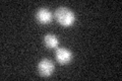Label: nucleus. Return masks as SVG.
Returning a JSON list of instances; mask_svg holds the SVG:
<instances>
[{"instance_id":"20e7f679","label":"nucleus","mask_w":122,"mask_h":81,"mask_svg":"<svg viewBox=\"0 0 122 81\" xmlns=\"http://www.w3.org/2000/svg\"><path fill=\"white\" fill-rule=\"evenodd\" d=\"M36 18L37 20L40 22L42 24H50L53 19V15L51 13V11L45 8V7H42L39 10L37 11V14H36Z\"/></svg>"},{"instance_id":"f257e3e1","label":"nucleus","mask_w":122,"mask_h":81,"mask_svg":"<svg viewBox=\"0 0 122 81\" xmlns=\"http://www.w3.org/2000/svg\"><path fill=\"white\" fill-rule=\"evenodd\" d=\"M57 21L63 26H71L75 21V15L67 7H58L55 11Z\"/></svg>"},{"instance_id":"7ed1b4c3","label":"nucleus","mask_w":122,"mask_h":81,"mask_svg":"<svg viewBox=\"0 0 122 81\" xmlns=\"http://www.w3.org/2000/svg\"><path fill=\"white\" fill-rule=\"evenodd\" d=\"M56 59L61 65H65L71 61L72 53L66 48H58L56 51Z\"/></svg>"},{"instance_id":"39448f33","label":"nucleus","mask_w":122,"mask_h":81,"mask_svg":"<svg viewBox=\"0 0 122 81\" xmlns=\"http://www.w3.org/2000/svg\"><path fill=\"white\" fill-rule=\"evenodd\" d=\"M44 44L48 49H56L58 47L59 41L56 36L49 33V34H46L44 38Z\"/></svg>"},{"instance_id":"f03ea898","label":"nucleus","mask_w":122,"mask_h":81,"mask_svg":"<svg viewBox=\"0 0 122 81\" xmlns=\"http://www.w3.org/2000/svg\"><path fill=\"white\" fill-rule=\"evenodd\" d=\"M54 63L49 59H43L38 64V72L43 77H49L54 71Z\"/></svg>"}]
</instances>
